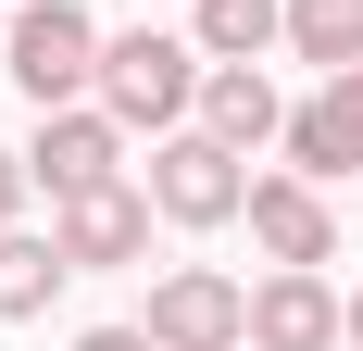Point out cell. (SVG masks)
I'll use <instances>...</instances> for the list:
<instances>
[{"instance_id":"4","label":"cell","mask_w":363,"mask_h":351,"mask_svg":"<svg viewBox=\"0 0 363 351\" xmlns=\"http://www.w3.org/2000/svg\"><path fill=\"white\" fill-rule=\"evenodd\" d=\"M150 339L163 351H251V288L213 276V264H176V276H150Z\"/></svg>"},{"instance_id":"10","label":"cell","mask_w":363,"mask_h":351,"mask_svg":"<svg viewBox=\"0 0 363 351\" xmlns=\"http://www.w3.org/2000/svg\"><path fill=\"white\" fill-rule=\"evenodd\" d=\"M201 126H213L225 151H263V139H289V101H276L263 63H213L201 75Z\"/></svg>"},{"instance_id":"2","label":"cell","mask_w":363,"mask_h":351,"mask_svg":"<svg viewBox=\"0 0 363 351\" xmlns=\"http://www.w3.org/2000/svg\"><path fill=\"white\" fill-rule=\"evenodd\" d=\"M101 50H113V38L88 26L75 0H26V13H13V88H26L38 113L101 101Z\"/></svg>"},{"instance_id":"15","label":"cell","mask_w":363,"mask_h":351,"mask_svg":"<svg viewBox=\"0 0 363 351\" xmlns=\"http://www.w3.org/2000/svg\"><path fill=\"white\" fill-rule=\"evenodd\" d=\"M75 351H163V339H150V326H88Z\"/></svg>"},{"instance_id":"8","label":"cell","mask_w":363,"mask_h":351,"mask_svg":"<svg viewBox=\"0 0 363 351\" xmlns=\"http://www.w3.org/2000/svg\"><path fill=\"white\" fill-rule=\"evenodd\" d=\"M289 163H301V176H351V163H363V63H338L326 88L289 113Z\"/></svg>"},{"instance_id":"16","label":"cell","mask_w":363,"mask_h":351,"mask_svg":"<svg viewBox=\"0 0 363 351\" xmlns=\"http://www.w3.org/2000/svg\"><path fill=\"white\" fill-rule=\"evenodd\" d=\"M351 351H363V288H351Z\"/></svg>"},{"instance_id":"5","label":"cell","mask_w":363,"mask_h":351,"mask_svg":"<svg viewBox=\"0 0 363 351\" xmlns=\"http://www.w3.org/2000/svg\"><path fill=\"white\" fill-rule=\"evenodd\" d=\"M113 163H125V113H113V101H63V113H38V139H26V176L50 188V201L101 188Z\"/></svg>"},{"instance_id":"7","label":"cell","mask_w":363,"mask_h":351,"mask_svg":"<svg viewBox=\"0 0 363 351\" xmlns=\"http://www.w3.org/2000/svg\"><path fill=\"white\" fill-rule=\"evenodd\" d=\"M150 188H125V176H101V188H75V201H50V239L75 251V264H138L150 251Z\"/></svg>"},{"instance_id":"1","label":"cell","mask_w":363,"mask_h":351,"mask_svg":"<svg viewBox=\"0 0 363 351\" xmlns=\"http://www.w3.org/2000/svg\"><path fill=\"white\" fill-rule=\"evenodd\" d=\"M201 75H213V50H201V38L125 26V38L101 50V101L125 113V126H176V113H201Z\"/></svg>"},{"instance_id":"13","label":"cell","mask_w":363,"mask_h":351,"mask_svg":"<svg viewBox=\"0 0 363 351\" xmlns=\"http://www.w3.org/2000/svg\"><path fill=\"white\" fill-rule=\"evenodd\" d=\"M289 50L301 63H363V0H289Z\"/></svg>"},{"instance_id":"12","label":"cell","mask_w":363,"mask_h":351,"mask_svg":"<svg viewBox=\"0 0 363 351\" xmlns=\"http://www.w3.org/2000/svg\"><path fill=\"white\" fill-rule=\"evenodd\" d=\"M201 50H213V63H263V50H276V38H289V0H201Z\"/></svg>"},{"instance_id":"11","label":"cell","mask_w":363,"mask_h":351,"mask_svg":"<svg viewBox=\"0 0 363 351\" xmlns=\"http://www.w3.org/2000/svg\"><path fill=\"white\" fill-rule=\"evenodd\" d=\"M75 276V251L63 239H26V226H0V326H26V314H50V288Z\"/></svg>"},{"instance_id":"9","label":"cell","mask_w":363,"mask_h":351,"mask_svg":"<svg viewBox=\"0 0 363 351\" xmlns=\"http://www.w3.org/2000/svg\"><path fill=\"white\" fill-rule=\"evenodd\" d=\"M251 239L263 251H276V264H326V251H338V213L326 201H313V176H251Z\"/></svg>"},{"instance_id":"3","label":"cell","mask_w":363,"mask_h":351,"mask_svg":"<svg viewBox=\"0 0 363 351\" xmlns=\"http://www.w3.org/2000/svg\"><path fill=\"white\" fill-rule=\"evenodd\" d=\"M150 201H163V226H225V213H251V151H225L213 126H163Z\"/></svg>"},{"instance_id":"6","label":"cell","mask_w":363,"mask_h":351,"mask_svg":"<svg viewBox=\"0 0 363 351\" xmlns=\"http://www.w3.org/2000/svg\"><path fill=\"white\" fill-rule=\"evenodd\" d=\"M351 339V301L326 288V264H276L251 288V351H338Z\"/></svg>"},{"instance_id":"14","label":"cell","mask_w":363,"mask_h":351,"mask_svg":"<svg viewBox=\"0 0 363 351\" xmlns=\"http://www.w3.org/2000/svg\"><path fill=\"white\" fill-rule=\"evenodd\" d=\"M26 188H38V176H26V151H0V226L26 213Z\"/></svg>"}]
</instances>
